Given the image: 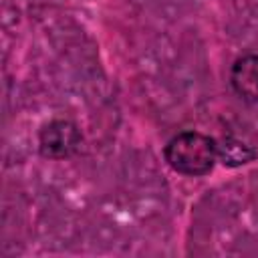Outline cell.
I'll return each instance as SVG.
<instances>
[{"label": "cell", "instance_id": "3", "mask_svg": "<svg viewBox=\"0 0 258 258\" xmlns=\"http://www.w3.org/2000/svg\"><path fill=\"white\" fill-rule=\"evenodd\" d=\"M230 85L246 103H258V54L236 58L230 71Z\"/></svg>", "mask_w": 258, "mask_h": 258}, {"label": "cell", "instance_id": "1", "mask_svg": "<svg viewBox=\"0 0 258 258\" xmlns=\"http://www.w3.org/2000/svg\"><path fill=\"white\" fill-rule=\"evenodd\" d=\"M163 157L173 171L200 177L212 171L218 159V141L200 131H181L167 141Z\"/></svg>", "mask_w": 258, "mask_h": 258}, {"label": "cell", "instance_id": "4", "mask_svg": "<svg viewBox=\"0 0 258 258\" xmlns=\"http://www.w3.org/2000/svg\"><path fill=\"white\" fill-rule=\"evenodd\" d=\"M256 157V151L246 145L244 141H238L234 137H226L218 141V159L228 167H238Z\"/></svg>", "mask_w": 258, "mask_h": 258}, {"label": "cell", "instance_id": "2", "mask_svg": "<svg viewBox=\"0 0 258 258\" xmlns=\"http://www.w3.org/2000/svg\"><path fill=\"white\" fill-rule=\"evenodd\" d=\"M81 145V131L73 121H48L38 133V149L44 157L62 159L73 155Z\"/></svg>", "mask_w": 258, "mask_h": 258}]
</instances>
